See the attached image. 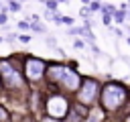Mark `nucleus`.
I'll list each match as a JSON object with an SVG mask.
<instances>
[{
  "instance_id": "1",
  "label": "nucleus",
  "mask_w": 130,
  "mask_h": 122,
  "mask_svg": "<svg viewBox=\"0 0 130 122\" xmlns=\"http://www.w3.org/2000/svg\"><path fill=\"white\" fill-rule=\"evenodd\" d=\"M45 75L51 83L59 85L65 92H77L81 85V75L65 63H49L45 69Z\"/></svg>"
},
{
  "instance_id": "2",
  "label": "nucleus",
  "mask_w": 130,
  "mask_h": 122,
  "mask_svg": "<svg viewBox=\"0 0 130 122\" xmlns=\"http://www.w3.org/2000/svg\"><path fill=\"white\" fill-rule=\"evenodd\" d=\"M100 92H102L100 94L102 108L108 110V112H116L128 102V89L120 81H108Z\"/></svg>"
},
{
  "instance_id": "3",
  "label": "nucleus",
  "mask_w": 130,
  "mask_h": 122,
  "mask_svg": "<svg viewBox=\"0 0 130 122\" xmlns=\"http://www.w3.org/2000/svg\"><path fill=\"white\" fill-rule=\"evenodd\" d=\"M0 85H4L8 92L22 89V85H24L22 73L10 59H0Z\"/></svg>"
},
{
  "instance_id": "4",
  "label": "nucleus",
  "mask_w": 130,
  "mask_h": 122,
  "mask_svg": "<svg viewBox=\"0 0 130 122\" xmlns=\"http://www.w3.org/2000/svg\"><path fill=\"white\" fill-rule=\"evenodd\" d=\"M100 89H102V85H100L98 79H93V77L81 79V85H79V89L75 92V94H77V104H79V106H93V104L98 102Z\"/></svg>"
},
{
  "instance_id": "5",
  "label": "nucleus",
  "mask_w": 130,
  "mask_h": 122,
  "mask_svg": "<svg viewBox=\"0 0 130 122\" xmlns=\"http://www.w3.org/2000/svg\"><path fill=\"white\" fill-rule=\"evenodd\" d=\"M43 104H45V110H47L45 116L55 118V120L65 118V114H67V110H69V102H67V98H63V96H49V98H45Z\"/></svg>"
},
{
  "instance_id": "6",
  "label": "nucleus",
  "mask_w": 130,
  "mask_h": 122,
  "mask_svg": "<svg viewBox=\"0 0 130 122\" xmlns=\"http://www.w3.org/2000/svg\"><path fill=\"white\" fill-rule=\"evenodd\" d=\"M22 69H24V77L32 83L41 81L45 77V69H47V63L39 57H26L24 63H22Z\"/></svg>"
},
{
  "instance_id": "7",
  "label": "nucleus",
  "mask_w": 130,
  "mask_h": 122,
  "mask_svg": "<svg viewBox=\"0 0 130 122\" xmlns=\"http://www.w3.org/2000/svg\"><path fill=\"white\" fill-rule=\"evenodd\" d=\"M85 120V110L75 104V106H69L67 114H65V122H83Z\"/></svg>"
},
{
  "instance_id": "8",
  "label": "nucleus",
  "mask_w": 130,
  "mask_h": 122,
  "mask_svg": "<svg viewBox=\"0 0 130 122\" xmlns=\"http://www.w3.org/2000/svg\"><path fill=\"white\" fill-rule=\"evenodd\" d=\"M104 120V110L91 106V112H89V122H102Z\"/></svg>"
},
{
  "instance_id": "9",
  "label": "nucleus",
  "mask_w": 130,
  "mask_h": 122,
  "mask_svg": "<svg viewBox=\"0 0 130 122\" xmlns=\"http://www.w3.org/2000/svg\"><path fill=\"white\" fill-rule=\"evenodd\" d=\"M112 18H114L118 24H122V22L126 20V10H116V12L112 14Z\"/></svg>"
},
{
  "instance_id": "10",
  "label": "nucleus",
  "mask_w": 130,
  "mask_h": 122,
  "mask_svg": "<svg viewBox=\"0 0 130 122\" xmlns=\"http://www.w3.org/2000/svg\"><path fill=\"white\" fill-rule=\"evenodd\" d=\"M28 28H30V30H35V33H45V30H47V26H45L43 22H30V24H28Z\"/></svg>"
},
{
  "instance_id": "11",
  "label": "nucleus",
  "mask_w": 130,
  "mask_h": 122,
  "mask_svg": "<svg viewBox=\"0 0 130 122\" xmlns=\"http://www.w3.org/2000/svg\"><path fill=\"white\" fill-rule=\"evenodd\" d=\"M43 4H45V8L49 12H57V0H45Z\"/></svg>"
},
{
  "instance_id": "12",
  "label": "nucleus",
  "mask_w": 130,
  "mask_h": 122,
  "mask_svg": "<svg viewBox=\"0 0 130 122\" xmlns=\"http://www.w3.org/2000/svg\"><path fill=\"white\" fill-rule=\"evenodd\" d=\"M8 2H10V4H8L6 8H8V10H12V12H18V10L22 8V4H20V2H16V0H8Z\"/></svg>"
},
{
  "instance_id": "13",
  "label": "nucleus",
  "mask_w": 130,
  "mask_h": 122,
  "mask_svg": "<svg viewBox=\"0 0 130 122\" xmlns=\"http://www.w3.org/2000/svg\"><path fill=\"white\" fill-rule=\"evenodd\" d=\"M79 16L83 18V22H85V20H89V16H91V12H89V8H87V6H83V8H79Z\"/></svg>"
},
{
  "instance_id": "14",
  "label": "nucleus",
  "mask_w": 130,
  "mask_h": 122,
  "mask_svg": "<svg viewBox=\"0 0 130 122\" xmlns=\"http://www.w3.org/2000/svg\"><path fill=\"white\" fill-rule=\"evenodd\" d=\"M45 43H47L49 47H53V49H57V41H55V37H45Z\"/></svg>"
},
{
  "instance_id": "15",
  "label": "nucleus",
  "mask_w": 130,
  "mask_h": 122,
  "mask_svg": "<svg viewBox=\"0 0 130 122\" xmlns=\"http://www.w3.org/2000/svg\"><path fill=\"white\" fill-rule=\"evenodd\" d=\"M73 47L83 51V49H85V41H81V39H75V41H73Z\"/></svg>"
},
{
  "instance_id": "16",
  "label": "nucleus",
  "mask_w": 130,
  "mask_h": 122,
  "mask_svg": "<svg viewBox=\"0 0 130 122\" xmlns=\"http://www.w3.org/2000/svg\"><path fill=\"white\" fill-rule=\"evenodd\" d=\"M0 122H8V112L0 106Z\"/></svg>"
},
{
  "instance_id": "17",
  "label": "nucleus",
  "mask_w": 130,
  "mask_h": 122,
  "mask_svg": "<svg viewBox=\"0 0 130 122\" xmlns=\"http://www.w3.org/2000/svg\"><path fill=\"white\" fill-rule=\"evenodd\" d=\"M16 39L20 43H30V35H16Z\"/></svg>"
},
{
  "instance_id": "18",
  "label": "nucleus",
  "mask_w": 130,
  "mask_h": 122,
  "mask_svg": "<svg viewBox=\"0 0 130 122\" xmlns=\"http://www.w3.org/2000/svg\"><path fill=\"white\" fill-rule=\"evenodd\" d=\"M95 10H102V4H100V2H91V6H89V12H95Z\"/></svg>"
},
{
  "instance_id": "19",
  "label": "nucleus",
  "mask_w": 130,
  "mask_h": 122,
  "mask_svg": "<svg viewBox=\"0 0 130 122\" xmlns=\"http://www.w3.org/2000/svg\"><path fill=\"white\" fill-rule=\"evenodd\" d=\"M8 22V16H6V12H0V26H4Z\"/></svg>"
},
{
  "instance_id": "20",
  "label": "nucleus",
  "mask_w": 130,
  "mask_h": 122,
  "mask_svg": "<svg viewBox=\"0 0 130 122\" xmlns=\"http://www.w3.org/2000/svg\"><path fill=\"white\" fill-rule=\"evenodd\" d=\"M18 28H20V30H26V28H28V22H26V20H20V22H18Z\"/></svg>"
},
{
  "instance_id": "21",
  "label": "nucleus",
  "mask_w": 130,
  "mask_h": 122,
  "mask_svg": "<svg viewBox=\"0 0 130 122\" xmlns=\"http://www.w3.org/2000/svg\"><path fill=\"white\" fill-rule=\"evenodd\" d=\"M112 33H114V35H116L118 39L122 37V28H118V26H112Z\"/></svg>"
},
{
  "instance_id": "22",
  "label": "nucleus",
  "mask_w": 130,
  "mask_h": 122,
  "mask_svg": "<svg viewBox=\"0 0 130 122\" xmlns=\"http://www.w3.org/2000/svg\"><path fill=\"white\" fill-rule=\"evenodd\" d=\"M4 41H8V43H14L16 41V35H6V37H2Z\"/></svg>"
},
{
  "instance_id": "23",
  "label": "nucleus",
  "mask_w": 130,
  "mask_h": 122,
  "mask_svg": "<svg viewBox=\"0 0 130 122\" xmlns=\"http://www.w3.org/2000/svg\"><path fill=\"white\" fill-rule=\"evenodd\" d=\"M102 20H104V24H108V26L112 24V16H108V14H104V18H102Z\"/></svg>"
},
{
  "instance_id": "24",
  "label": "nucleus",
  "mask_w": 130,
  "mask_h": 122,
  "mask_svg": "<svg viewBox=\"0 0 130 122\" xmlns=\"http://www.w3.org/2000/svg\"><path fill=\"white\" fill-rule=\"evenodd\" d=\"M41 122H61V120H55V118H49V116H43Z\"/></svg>"
},
{
  "instance_id": "25",
  "label": "nucleus",
  "mask_w": 130,
  "mask_h": 122,
  "mask_svg": "<svg viewBox=\"0 0 130 122\" xmlns=\"http://www.w3.org/2000/svg\"><path fill=\"white\" fill-rule=\"evenodd\" d=\"M124 122H130V114H128V116H126V118H124Z\"/></svg>"
},
{
  "instance_id": "26",
  "label": "nucleus",
  "mask_w": 130,
  "mask_h": 122,
  "mask_svg": "<svg viewBox=\"0 0 130 122\" xmlns=\"http://www.w3.org/2000/svg\"><path fill=\"white\" fill-rule=\"evenodd\" d=\"M87 2H89V0H81V4H87Z\"/></svg>"
},
{
  "instance_id": "27",
  "label": "nucleus",
  "mask_w": 130,
  "mask_h": 122,
  "mask_svg": "<svg viewBox=\"0 0 130 122\" xmlns=\"http://www.w3.org/2000/svg\"><path fill=\"white\" fill-rule=\"evenodd\" d=\"M126 43H128V45H130V37H128V39H126Z\"/></svg>"
},
{
  "instance_id": "28",
  "label": "nucleus",
  "mask_w": 130,
  "mask_h": 122,
  "mask_svg": "<svg viewBox=\"0 0 130 122\" xmlns=\"http://www.w3.org/2000/svg\"><path fill=\"white\" fill-rule=\"evenodd\" d=\"M59 2H67V0H57V4H59Z\"/></svg>"
},
{
  "instance_id": "29",
  "label": "nucleus",
  "mask_w": 130,
  "mask_h": 122,
  "mask_svg": "<svg viewBox=\"0 0 130 122\" xmlns=\"http://www.w3.org/2000/svg\"><path fill=\"white\" fill-rule=\"evenodd\" d=\"M0 43H4V39H2V37H0Z\"/></svg>"
},
{
  "instance_id": "30",
  "label": "nucleus",
  "mask_w": 130,
  "mask_h": 122,
  "mask_svg": "<svg viewBox=\"0 0 130 122\" xmlns=\"http://www.w3.org/2000/svg\"><path fill=\"white\" fill-rule=\"evenodd\" d=\"M16 2H22V0H16Z\"/></svg>"
},
{
  "instance_id": "31",
  "label": "nucleus",
  "mask_w": 130,
  "mask_h": 122,
  "mask_svg": "<svg viewBox=\"0 0 130 122\" xmlns=\"http://www.w3.org/2000/svg\"><path fill=\"white\" fill-rule=\"evenodd\" d=\"M93 2H100V0H93Z\"/></svg>"
},
{
  "instance_id": "32",
  "label": "nucleus",
  "mask_w": 130,
  "mask_h": 122,
  "mask_svg": "<svg viewBox=\"0 0 130 122\" xmlns=\"http://www.w3.org/2000/svg\"><path fill=\"white\" fill-rule=\"evenodd\" d=\"M41 2H45V0H41Z\"/></svg>"
},
{
  "instance_id": "33",
  "label": "nucleus",
  "mask_w": 130,
  "mask_h": 122,
  "mask_svg": "<svg viewBox=\"0 0 130 122\" xmlns=\"http://www.w3.org/2000/svg\"><path fill=\"white\" fill-rule=\"evenodd\" d=\"M128 2H130V0H128Z\"/></svg>"
},
{
  "instance_id": "34",
  "label": "nucleus",
  "mask_w": 130,
  "mask_h": 122,
  "mask_svg": "<svg viewBox=\"0 0 130 122\" xmlns=\"http://www.w3.org/2000/svg\"><path fill=\"white\" fill-rule=\"evenodd\" d=\"M0 87H2V85H0Z\"/></svg>"
}]
</instances>
